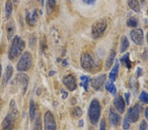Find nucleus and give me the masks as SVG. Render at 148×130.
I'll return each instance as SVG.
<instances>
[{"mask_svg": "<svg viewBox=\"0 0 148 130\" xmlns=\"http://www.w3.org/2000/svg\"><path fill=\"white\" fill-rule=\"evenodd\" d=\"M25 43L18 35H16L13 39L11 47L9 51V59L11 61H15L21 55L25 49Z\"/></svg>", "mask_w": 148, "mask_h": 130, "instance_id": "f257e3e1", "label": "nucleus"}, {"mask_svg": "<svg viewBox=\"0 0 148 130\" xmlns=\"http://www.w3.org/2000/svg\"><path fill=\"white\" fill-rule=\"evenodd\" d=\"M107 27V21L106 18H101L95 21L92 25V35L94 39H97L102 37Z\"/></svg>", "mask_w": 148, "mask_h": 130, "instance_id": "f03ea898", "label": "nucleus"}, {"mask_svg": "<svg viewBox=\"0 0 148 130\" xmlns=\"http://www.w3.org/2000/svg\"><path fill=\"white\" fill-rule=\"evenodd\" d=\"M88 114L90 122L92 124H96L98 122L101 114V106L97 99H93L90 103Z\"/></svg>", "mask_w": 148, "mask_h": 130, "instance_id": "7ed1b4c3", "label": "nucleus"}, {"mask_svg": "<svg viewBox=\"0 0 148 130\" xmlns=\"http://www.w3.org/2000/svg\"><path fill=\"white\" fill-rule=\"evenodd\" d=\"M32 56L28 52L24 53L19 59L16 69L19 72H26L30 69L32 67Z\"/></svg>", "mask_w": 148, "mask_h": 130, "instance_id": "20e7f679", "label": "nucleus"}, {"mask_svg": "<svg viewBox=\"0 0 148 130\" xmlns=\"http://www.w3.org/2000/svg\"><path fill=\"white\" fill-rule=\"evenodd\" d=\"M80 64L83 69L86 71H91L95 67V61L94 59L88 53L82 54L80 56Z\"/></svg>", "mask_w": 148, "mask_h": 130, "instance_id": "39448f33", "label": "nucleus"}, {"mask_svg": "<svg viewBox=\"0 0 148 130\" xmlns=\"http://www.w3.org/2000/svg\"><path fill=\"white\" fill-rule=\"evenodd\" d=\"M44 128L45 130H56V120L50 111H47L44 114Z\"/></svg>", "mask_w": 148, "mask_h": 130, "instance_id": "423d86ee", "label": "nucleus"}, {"mask_svg": "<svg viewBox=\"0 0 148 130\" xmlns=\"http://www.w3.org/2000/svg\"><path fill=\"white\" fill-rule=\"evenodd\" d=\"M15 80L18 86H21L23 91V94L24 95L27 90L28 84H29V78H28L27 74L21 72L16 74Z\"/></svg>", "mask_w": 148, "mask_h": 130, "instance_id": "0eeeda50", "label": "nucleus"}, {"mask_svg": "<svg viewBox=\"0 0 148 130\" xmlns=\"http://www.w3.org/2000/svg\"><path fill=\"white\" fill-rule=\"evenodd\" d=\"M63 83L66 87V89L70 91H75L77 87L76 78L72 74L65 76L63 79Z\"/></svg>", "mask_w": 148, "mask_h": 130, "instance_id": "6e6552de", "label": "nucleus"}, {"mask_svg": "<svg viewBox=\"0 0 148 130\" xmlns=\"http://www.w3.org/2000/svg\"><path fill=\"white\" fill-rule=\"evenodd\" d=\"M130 37L134 43L141 46L144 42V32L140 28L134 29L130 32Z\"/></svg>", "mask_w": 148, "mask_h": 130, "instance_id": "1a4fd4ad", "label": "nucleus"}, {"mask_svg": "<svg viewBox=\"0 0 148 130\" xmlns=\"http://www.w3.org/2000/svg\"><path fill=\"white\" fill-rule=\"evenodd\" d=\"M140 107L141 106L138 104H136L132 108H129V110L128 111L127 115L128 118H130V122H132V123H135L139 119Z\"/></svg>", "mask_w": 148, "mask_h": 130, "instance_id": "9d476101", "label": "nucleus"}, {"mask_svg": "<svg viewBox=\"0 0 148 130\" xmlns=\"http://www.w3.org/2000/svg\"><path fill=\"white\" fill-rule=\"evenodd\" d=\"M38 20V11L36 9L27 11L26 13V21L30 27L36 25Z\"/></svg>", "mask_w": 148, "mask_h": 130, "instance_id": "9b49d317", "label": "nucleus"}, {"mask_svg": "<svg viewBox=\"0 0 148 130\" xmlns=\"http://www.w3.org/2000/svg\"><path fill=\"white\" fill-rule=\"evenodd\" d=\"M113 105L119 113H123L125 110V101L121 95H116L113 101Z\"/></svg>", "mask_w": 148, "mask_h": 130, "instance_id": "f8f14e48", "label": "nucleus"}, {"mask_svg": "<svg viewBox=\"0 0 148 130\" xmlns=\"http://www.w3.org/2000/svg\"><path fill=\"white\" fill-rule=\"evenodd\" d=\"M106 80V75L103 74L101 75L97 76L93 78L91 81V86L93 88L98 90L101 88V86L103 85L105 81Z\"/></svg>", "mask_w": 148, "mask_h": 130, "instance_id": "ddd939ff", "label": "nucleus"}, {"mask_svg": "<svg viewBox=\"0 0 148 130\" xmlns=\"http://www.w3.org/2000/svg\"><path fill=\"white\" fill-rule=\"evenodd\" d=\"M109 118L110 124L113 126H117L120 124L121 122V117L118 113L116 112L113 107H111L109 109Z\"/></svg>", "mask_w": 148, "mask_h": 130, "instance_id": "4468645a", "label": "nucleus"}, {"mask_svg": "<svg viewBox=\"0 0 148 130\" xmlns=\"http://www.w3.org/2000/svg\"><path fill=\"white\" fill-rule=\"evenodd\" d=\"M14 122H15V119L9 113L3 121V124H2L3 130H13Z\"/></svg>", "mask_w": 148, "mask_h": 130, "instance_id": "2eb2a0df", "label": "nucleus"}, {"mask_svg": "<svg viewBox=\"0 0 148 130\" xmlns=\"http://www.w3.org/2000/svg\"><path fill=\"white\" fill-rule=\"evenodd\" d=\"M119 63L118 59H116L114 67H113V68H112V70L110 72V73H109V79L111 80V81L113 82L115 81L119 73Z\"/></svg>", "mask_w": 148, "mask_h": 130, "instance_id": "dca6fc26", "label": "nucleus"}, {"mask_svg": "<svg viewBox=\"0 0 148 130\" xmlns=\"http://www.w3.org/2000/svg\"><path fill=\"white\" fill-rule=\"evenodd\" d=\"M115 55H116L115 51H114L113 49L111 50L110 53L109 54L108 57L107 58L106 65H105V68H106V69L107 70L110 69L111 67L112 66V65H113V61L114 60V57H115Z\"/></svg>", "mask_w": 148, "mask_h": 130, "instance_id": "f3484780", "label": "nucleus"}, {"mask_svg": "<svg viewBox=\"0 0 148 130\" xmlns=\"http://www.w3.org/2000/svg\"><path fill=\"white\" fill-rule=\"evenodd\" d=\"M7 32H8V38L9 40H11L13 39L14 36V34L15 33V24L11 21L8 23V26H7Z\"/></svg>", "mask_w": 148, "mask_h": 130, "instance_id": "a211bd4d", "label": "nucleus"}, {"mask_svg": "<svg viewBox=\"0 0 148 130\" xmlns=\"http://www.w3.org/2000/svg\"><path fill=\"white\" fill-rule=\"evenodd\" d=\"M128 4L130 8L134 11L136 13L140 11V5L138 0H128Z\"/></svg>", "mask_w": 148, "mask_h": 130, "instance_id": "6ab92c4d", "label": "nucleus"}, {"mask_svg": "<svg viewBox=\"0 0 148 130\" xmlns=\"http://www.w3.org/2000/svg\"><path fill=\"white\" fill-rule=\"evenodd\" d=\"M9 106H10V112H9V114H10L13 117L14 119L15 120L18 116V111L17 109V107H16L15 101L14 100L11 101Z\"/></svg>", "mask_w": 148, "mask_h": 130, "instance_id": "aec40b11", "label": "nucleus"}, {"mask_svg": "<svg viewBox=\"0 0 148 130\" xmlns=\"http://www.w3.org/2000/svg\"><path fill=\"white\" fill-rule=\"evenodd\" d=\"M29 115L30 120H34L36 118V105L33 100L30 101V107H29Z\"/></svg>", "mask_w": 148, "mask_h": 130, "instance_id": "412c9836", "label": "nucleus"}, {"mask_svg": "<svg viewBox=\"0 0 148 130\" xmlns=\"http://www.w3.org/2000/svg\"><path fill=\"white\" fill-rule=\"evenodd\" d=\"M13 67L11 65H8L7 67L5 72L4 74V82L5 84H7L9 81V80L11 79V78L12 77L13 74Z\"/></svg>", "mask_w": 148, "mask_h": 130, "instance_id": "4be33fe9", "label": "nucleus"}, {"mask_svg": "<svg viewBox=\"0 0 148 130\" xmlns=\"http://www.w3.org/2000/svg\"><path fill=\"white\" fill-rule=\"evenodd\" d=\"M130 46L129 41L127 37L126 36L122 37L121 42V47H120V53H123L124 52L126 51V49L128 48V47Z\"/></svg>", "mask_w": 148, "mask_h": 130, "instance_id": "5701e85b", "label": "nucleus"}, {"mask_svg": "<svg viewBox=\"0 0 148 130\" xmlns=\"http://www.w3.org/2000/svg\"><path fill=\"white\" fill-rule=\"evenodd\" d=\"M56 5V0H47V13L49 15L53 13Z\"/></svg>", "mask_w": 148, "mask_h": 130, "instance_id": "b1692460", "label": "nucleus"}, {"mask_svg": "<svg viewBox=\"0 0 148 130\" xmlns=\"http://www.w3.org/2000/svg\"><path fill=\"white\" fill-rule=\"evenodd\" d=\"M106 89H107V91H109V93H111L112 95H115L116 93V86H114L113 82L112 81H109L107 82Z\"/></svg>", "mask_w": 148, "mask_h": 130, "instance_id": "393cba45", "label": "nucleus"}, {"mask_svg": "<svg viewBox=\"0 0 148 130\" xmlns=\"http://www.w3.org/2000/svg\"><path fill=\"white\" fill-rule=\"evenodd\" d=\"M80 86L83 87L86 91H88V86H89V83L90 82V78L86 76H82L80 77Z\"/></svg>", "mask_w": 148, "mask_h": 130, "instance_id": "a878e982", "label": "nucleus"}, {"mask_svg": "<svg viewBox=\"0 0 148 130\" xmlns=\"http://www.w3.org/2000/svg\"><path fill=\"white\" fill-rule=\"evenodd\" d=\"M129 53H127L126 55H124L123 57L121 59V61L123 63L124 65L126 66V67L128 68V69H130L131 68V61L129 59Z\"/></svg>", "mask_w": 148, "mask_h": 130, "instance_id": "bb28decb", "label": "nucleus"}, {"mask_svg": "<svg viewBox=\"0 0 148 130\" xmlns=\"http://www.w3.org/2000/svg\"><path fill=\"white\" fill-rule=\"evenodd\" d=\"M5 17L9 18L11 15L12 11H13V4L10 1H8L5 3Z\"/></svg>", "mask_w": 148, "mask_h": 130, "instance_id": "cd10ccee", "label": "nucleus"}, {"mask_svg": "<svg viewBox=\"0 0 148 130\" xmlns=\"http://www.w3.org/2000/svg\"><path fill=\"white\" fill-rule=\"evenodd\" d=\"M72 113L75 118H80L82 115V110L79 106H76L73 109Z\"/></svg>", "mask_w": 148, "mask_h": 130, "instance_id": "c85d7f7f", "label": "nucleus"}, {"mask_svg": "<svg viewBox=\"0 0 148 130\" xmlns=\"http://www.w3.org/2000/svg\"><path fill=\"white\" fill-rule=\"evenodd\" d=\"M33 130H42V120L40 116L36 120Z\"/></svg>", "mask_w": 148, "mask_h": 130, "instance_id": "c756f323", "label": "nucleus"}, {"mask_svg": "<svg viewBox=\"0 0 148 130\" xmlns=\"http://www.w3.org/2000/svg\"><path fill=\"white\" fill-rule=\"evenodd\" d=\"M130 118H128V115L126 114L123 120V129L125 130H128L130 128Z\"/></svg>", "mask_w": 148, "mask_h": 130, "instance_id": "7c9ffc66", "label": "nucleus"}, {"mask_svg": "<svg viewBox=\"0 0 148 130\" xmlns=\"http://www.w3.org/2000/svg\"><path fill=\"white\" fill-rule=\"evenodd\" d=\"M139 99L142 102L145 104H148V93L147 92L143 91L140 95Z\"/></svg>", "mask_w": 148, "mask_h": 130, "instance_id": "2f4dec72", "label": "nucleus"}, {"mask_svg": "<svg viewBox=\"0 0 148 130\" xmlns=\"http://www.w3.org/2000/svg\"><path fill=\"white\" fill-rule=\"evenodd\" d=\"M126 24H127L128 27L136 28L138 26V21L134 17H132L129 18V19H128Z\"/></svg>", "mask_w": 148, "mask_h": 130, "instance_id": "473e14b6", "label": "nucleus"}, {"mask_svg": "<svg viewBox=\"0 0 148 130\" xmlns=\"http://www.w3.org/2000/svg\"><path fill=\"white\" fill-rule=\"evenodd\" d=\"M36 37L34 35H31V37H30L29 39V44L30 47H33L36 44Z\"/></svg>", "mask_w": 148, "mask_h": 130, "instance_id": "72a5a7b5", "label": "nucleus"}, {"mask_svg": "<svg viewBox=\"0 0 148 130\" xmlns=\"http://www.w3.org/2000/svg\"><path fill=\"white\" fill-rule=\"evenodd\" d=\"M147 124L145 120H142L140 126V130H147Z\"/></svg>", "mask_w": 148, "mask_h": 130, "instance_id": "f704fd0d", "label": "nucleus"}, {"mask_svg": "<svg viewBox=\"0 0 148 130\" xmlns=\"http://www.w3.org/2000/svg\"><path fill=\"white\" fill-rule=\"evenodd\" d=\"M100 129L99 130H106V121L104 119H102L100 122Z\"/></svg>", "mask_w": 148, "mask_h": 130, "instance_id": "c9c22d12", "label": "nucleus"}, {"mask_svg": "<svg viewBox=\"0 0 148 130\" xmlns=\"http://www.w3.org/2000/svg\"><path fill=\"white\" fill-rule=\"evenodd\" d=\"M82 1L84 3L89 5H94L96 2V0H82Z\"/></svg>", "mask_w": 148, "mask_h": 130, "instance_id": "e433bc0d", "label": "nucleus"}, {"mask_svg": "<svg viewBox=\"0 0 148 130\" xmlns=\"http://www.w3.org/2000/svg\"><path fill=\"white\" fill-rule=\"evenodd\" d=\"M67 96H68L67 92H66L65 90H64V89H62V98L63 99H65L66 97H67Z\"/></svg>", "mask_w": 148, "mask_h": 130, "instance_id": "4c0bfd02", "label": "nucleus"}, {"mask_svg": "<svg viewBox=\"0 0 148 130\" xmlns=\"http://www.w3.org/2000/svg\"><path fill=\"white\" fill-rule=\"evenodd\" d=\"M130 95L129 93H125V97H126V103H127V105H129V102H130Z\"/></svg>", "mask_w": 148, "mask_h": 130, "instance_id": "58836bf2", "label": "nucleus"}, {"mask_svg": "<svg viewBox=\"0 0 148 130\" xmlns=\"http://www.w3.org/2000/svg\"><path fill=\"white\" fill-rule=\"evenodd\" d=\"M145 118H147V120H148V107L145 109Z\"/></svg>", "mask_w": 148, "mask_h": 130, "instance_id": "ea45409f", "label": "nucleus"}, {"mask_svg": "<svg viewBox=\"0 0 148 130\" xmlns=\"http://www.w3.org/2000/svg\"><path fill=\"white\" fill-rule=\"evenodd\" d=\"M137 72H138V76H140L141 75V72H142V70H141V68H138Z\"/></svg>", "mask_w": 148, "mask_h": 130, "instance_id": "a19ab883", "label": "nucleus"}, {"mask_svg": "<svg viewBox=\"0 0 148 130\" xmlns=\"http://www.w3.org/2000/svg\"><path fill=\"white\" fill-rule=\"evenodd\" d=\"M67 65H68V63H67V62H66V61L64 60L63 61V66H64V67H66Z\"/></svg>", "mask_w": 148, "mask_h": 130, "instance_id": "79ce46f5", "label": "nucleus"}, {"mask_svg": "<svg viewBox=\"0 0 148 130\" xmlns=\"http://www.w3.org/2000/svg\"><path fill=\"white\" fill-rule=\"evenodd\" d=\"M55 74H56V72H55V71H50L49 72V75L50 76H53Z\"/></svg>", "mask_w": 148, "mask_h": 130, "instance_id": "37998d69", "label": "nucleus"}, {"mask_svg": "<svg viewBox=\"0 0 148 130\" xmlns=\"http://www.w3.org/2000/svg\"><path fill=\"white\" fill-rule=\"evenodd\" d=\"M84 122H83V120H80V121L79 122V126L80 127H82L83 126V125H84V123H83Z\"/></svg>", "mask_w": 148, "mask_h": 130, "instance_id": "c03bdc74", "label": "nucleus"}, {"mask_svg": "<svg viewBox=\"0 0 148 130\" xmlns=\"http://www.w3.org/2000/svg\"><path fill=\"white\" fill-rule=\"evenodd\" d=\"M1 73H2V66L1 64H0V78H1Z\"/></svg>", "mask_w": 148, "mask_h": 130, "instance_id": "a18cd8bd", "label": "nucleus"}, {"mask_svg": "<svg viewBox=\"0 0 148 130\" xmlns=\"http://www.w3.org/2000/svg\"><path fill=\"white\" fill-rule=\"evenodd\" d=\"M13 2L15 3H18V0H13Z\"/></svg>", "mask_w": 148, "mask_h": 130, "instance_id": "49530a36", "label": "nucleus"}, {"mask_svg": "<svg viewBox=\"0 0 148 130\" xmlns=\"http://www.w3.org/2000/svg\"><path fill=\"white\" fill-rule=\"evenodd\" d=\"M44 0H42V5H44Z\"/></svg>", "mask_w": 148, "mask_h": 130, "instance_id": "de8ad7c7", "label": "nucleus"}, {"mask_svg": "<svg viewBox=\"0 0 148 130\" xmlns=\"http://www.w3.org/2000/svg\"><path fill=\"white\" fill-rule=\"evenodd\" d=\"M146 37H147V43H148V33H147V34Z\"/></svg>", "mask_w": 148, "mask_h": 130, "instance_id": "09e8293b", "label": "nucleus"}, {"mask_svg": "<svg viewBox=\"0 0 148 130\" xmlns=\"http://www.w3.org/2000/svg\"><path fill=\"white\" fill-rule=\"evenodd\" d=\"M147 13H148V11H147Z\"/></svg>", "mask_w": 148, "mask_h": 130, "instance_id": "8fccbe9b", "label": "nucleus"}]
</instances>
